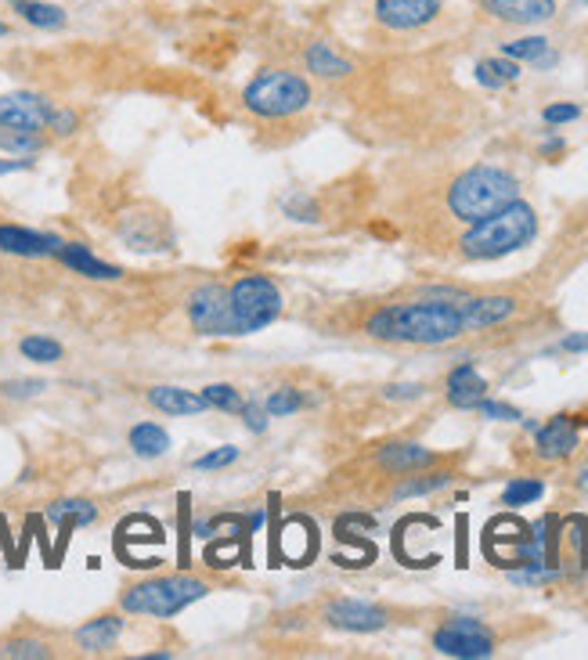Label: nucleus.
Returning a JSON list of instances; mask_svg holds the SVG:
<instances>
[{
  "label": "nucleus",
  "mask_w": 588,
  "mask_h": 660,
  "mask_svg": "<svg viewBox=\"0 0 588 660\" xmlns=\"http://www.w3.org/2000/svg\"><path fill=\"white\" fill-rule=\"evenodd\" d=\"M542 481H513L502 491V506L516 509V506H531V502L542 498Z\"/></svg>",
  "instance_id": "2f4dec72"
},
{
  "label": "nucleus",
  "mask_w": 588,
  "mask_h": 660,
  "mask_svg": "<svg viewBox=\"0 0 588 660\" xmlns=\"http://www.w3.org/2000/svg\"><path fill=\"white\" fill-rule=\"evenodd\" d=\"M210 595V581L192 578V574H160L145 578L138 585L120 592V610L134 617H177L185 606L199 603Z\"/></svg>",
  "instance_id": "20e7f679"
},
{
  "label": "nucleus",
  "mask_w": 588,
  "mask_h": 660,
  "mask_svg": "<svg viewBox=\"0 0 588 660\" xmlns=\"http://www.w3.org/2000/svg\"><path fill=\"white\" fill-rule=\"evenodd\" d=\"M315 98L307 76L290 69H264L257 73L242 90V106L260 120H290V116L304 112Z\"/></svg>",
  "instance_id": "39448f33"
},
{
  "label": "nucleus",
  "mask_w": 588,
  "mask_h": 660,
  "mask_svg": "<svg viewBox=\"0 0 588 660\" xmlns=\"http://www.w3.org/2000/svg\"><path fill=\"white\" fill-rule=\"evenodd\" d=\"M420 394H423V386H415V383H409V386H390V391H386V397H390V400L420 397Z\"/></svg>",
  "instance_id": "79ce46f5"
},
{
  "label": "nucleus",
  "mask_w": 588,
  "mask_h": 660,
  "mask_svg": "<svg viewBox=\"0 0 588 660\" xmlns=\"http://www.w3.org/2000/svg\"><path fill=\"white\" fill-rule=\"evenodd\" d=\"M477 411H480V416H488V419H499V422H516V419H520V411H516V408L499 405V400H488V397L480 400Z\"/></svg>",
  "instance_id": "4c0bfd02"
},
{
  "label": "nucleus",
  "mask_w": 588,
  "mask_h": 660,
  "mask_svg": "<svg viewBox=\"0 0 588 660\" xmlns=\"http://www.w3.org/2000/svg\"><path fill=\"white\" fill-rule=\"evenodd\" d=\"M11 11L19 15V22L44 33H58L69 25V11L62 4H51V0H11Z\"/></svg>",
  "instance_id": "aec40b11"
},
{
  "label": "nucleus",
  "mask_w": 588,
  "mask_h": 660,
  "mask_svg": "<svg viewBox=\"0 0 588 660\" xmlns=\"http://www.w3.org/2000/svg\"><path fill=\"white\" fill-rule=\"evenodd\" d=\"M444 11V0H375L372 19L390 33H415L434 25Z\"/></svg>",
  "instance_id": "1a4fd4ad"
},
{
  "label": "nucleus",
  "mask_w": 588,
  "mask_h": 660,
  "mask_svg": "<svg viewBox=\"0 0 588 660\" xmlns=\"http://www.w3.org/2000/svg\"><path fill=\"white\" fill-rule=\"evenodd\" d=\"M55 261H62L69 271H76V275H84L90 282H120L123 278L120 267L98 261V256L90 253V245H84V242H62Z\"/></svg>",
  "instance_id": "f3484780"
},
{
  "label": "nucleus",
  "mask_w": 588,
  "mask_h": 660,
  "mask_svg": "<svg viewBox=\"0 0 588 660\" xmlns=\"http://www.w3.org/2000/svg\"><path fill=\"white\" fill-rule=\"evenodd\" d=\"M120 636H123V617L120 614H98V617H90L76 628L73 642L80 653L98 657V653H109L112 646L120 642Z\"/></svg>",
  "instance_id": "2eb2a0df"
},
{
  "label": "nucleus",
  "mask_w": 588,
  "mask_h": 660,
  "mask_svg": "<svg viewBox=\"0 0 588 660\" xmlns=\"http://www.w3.org/2000/svg\"><path fill=\"white\" fill-rule=\"evenodd\" d=\"M228 300H231V336H253L282 315V289L268 275H257V271L235 282L228 289Z\"/></svg>",
  "instance_id": "423d86ee"
},
{
  "label": "nucleus",
  "mask_w": 588,
  "mask_h": 660,
  "mask_svg": "<svg viewBox=\"0 0 588 660\" xmlns=\"http://www.w3.org/2000/svg\"><path fill=\"white\" fill-rule=\"evenodd\" d=\"M437 455L423 444H386L383 451L375 455V465L394 476H409V473H420L426 465H434Z\"/></svg>",
  "instance_id": "6ab92c4d"
},
{
  "label": "nucleus",
  "mask_w": 588,
  "mask_h": 660,
  "mask_svg": "<svg viewBox=\"0 0 588 660\" xmlns=\"http://www.w3.org/2000/svg\"><path fill=\"white\" fill-rule=\"evenodd\" d=\"M33 155H15V160H0V174H22V170H33Z\"/></svg>",
  "instance_id": "a19ab883"
},
{
  "label": "nucleus",
  "mask_w": 588,
  "mask_h": 660,
  "mask_svg": "<svg viewBox=\"0 0 588 660\" xmlns=\"http://www.w3.org/2000/svg\"><path fill=\"white\" fill-rule=\"evenodd\" d=\"M538 235V213L527 202H509L505 210L477 220L462 235V256L466 261H499L505 253H516Z\"/></svg>",
  "instance_id": "f03ea898"
},
{
  "label": "nucleus",
  "mask_w": 588,
  "mask_h": 660,
  "mask_svg": "<svg viewBox=\"0 0 588 660\" xmlns=\"http://www.w3.org/2000/svg\"><path fill=\"white\" fill-rule=\"evenodd\" d=\"M581 116V106H574V101H556V106H545L542 120L548 127H564V123H574Z\"/></svg>",
  "instance_id": "c9c22d12"
},
{
  "label": "nucleus",
  "mask_w": 588,
  "mask_h": 660,
  "mask_svg": "<svg viewBox=\"0 0 588 660\" xmlns=\"http://www.w3.org/2000/svg\"><path fill=\"white\" fill-rule=\"evenodd\" d=\"M285 213H290L293 220H318V210H315V202H307L304 196H293V199H285Z\"/></svg>",
  "instance_id": "58836bf2"
},
{
  "label": "nucleus",
  "mask_w": 588,
  "mask_h": 660,
  "mask_svg": "<svg viewBox=\"0 0 588 660\" xmlns=\"http://www.w3.org/2000/svg\"><path fill=\"white\" fill-rule=\"evenodd\" d=\"M47 391L44 380H8L0 383V394H4L8 400H30V397H41Z\"/></svg>",
  "instance_id": "72a5a7b5"
},
{
  "label": "nucleus",
  "mask_w": 588,
  "mask_h": 660,
  "mask_svg": "<svg viewBox=\"0 0 588 660\" xmlns=\"http://www.w3.org/2000/svg\"><path fill=\"white\" fill-rule=\"evenodd\" d=\"M462 321L466 329H488L499 326V321L516 315V300L513 296H462Z\"/></svg>",
  "instance_id": "dca6fc26"
},
{
  "label": "nucleus",
  "mask_w": 588,
  "mask_h": 660,
  "mask_svg": "<svg viewBox=\"0 0 588 660\" xmlns=\"http://www.w3.org/2000/svg\"><path fill=\"white\" fill-rule=\"evenodd\" d=\"M58 235L51 231H33L22 224H0V253L4 256H19V261H47V256H58L62 250Z\"/></svg>",
  "instance_id": "ddd939ff"
},
{
  "label": "nucleus",
  "mask_w": 588,
  "mask_h": 660,
  "mask_svg": "<svg viewBox=\"0 0 588 660\" xmlns=\"http://www.w3.org/2000/svg\"><path fill=\"white\" fill-rule=\"evenodd\" d=\"M564 351H570V354H578V351H588V332H578V336H567L564 343Z\"/></svg>",
  "instance_id": "37998d69"
},
{
  "label": "nucleus",
  "mask_w": 588,
  "mask_h": 660,
  "mask_svg": "<svg viewBox=\"0 0 588 660\" xmlns=\"http://www.w3.org/2000/svg\"><path fill=\"white\" fill-rule=\"evenodd\" d=\"M477 8L483 15H491L494 22L531 30V25H545L556 19L559 0H477Z\"/></svg>",
  "instance_id": "f8f14e48"
},
{
  "label": "nucleus",
  "mask_w": 588,
  "mask_h": 660,
  "mask_svg": "<svg viewBox=\"0 0 588 660\" xmlns=\"http://www.w3.org/2000/svg\"><path fill=\"white\" fill-rule=\"evenodd\" d=\"M304 66L311 76H318V80H347L350 73H355V62H350L344 51H336L329 41H315L304 47Z\"/></svg>",
  "instance_id": "a211bd4d"
},
{
  "label": "nucleus",
  "mask_w": 588,
  "mask_h": 660,
  "mask_svg": "<svg viewBox=\"0 0 588 660\" xmlns=\"http://www.w3.org/2000/svg\"><path fill=\"white\" fill-rule=\"evenodd\" d=\"M127 444L134 448L138 459H163L170 451V433L160 422H138L134 430L127 433Z\"/></svg>",
  "instance_id": "393cba45"
},
{
  "label": "nucleus",
  "mask_w": 588,
  "mask_h": 660,
  "mask_svg": "<svg viewBox=\"0 0 588 660\" xmlns=\"http://www.w3.org/2000/svg\"><path fill=\"white\" fill-rule=\"evenodd\" d=\"M44 516L55 527H73L76 530V527H90L98 520V506L87 498H58V502H51Z\"/></svg>",
  "instance_id": "b1692460"
},
{
  "label": "nucleus",
  "mask_w": 588,
  "mask_h": 660,
  "mask_svg": "<svg viewBox=\"0 0 588 660\" xmlns=\"http://www.w3.org/2000/svg\"><path fill=\"white\" fill-rule=\"evenodd\" d=\"M19 354L25 361H36V365H58L65 358V346L58 340H51V336H25L19 343Z\"/></svg>",
  "instance_id": "cd10ccee"
},
{
  "label": "nucleus",
  "mask_w": 588,
  "mask_h": 660,
  "mask_svg": "<svg viewBox=\"0 0 588 660\" xmlns=\"http://www.w3.org/2000/svg\"><path fill=\"white\" fill-rule=\"evenodd\" d=\"M473 73H477V84H480V87L502 90V87H509V84L520 80V62L505 58V55H499V58H480Z\"/></svg>",
  "instance_id": "a878e982"
},
{
  "label": "nucleus",
  "mask_w": 588,
  "mask_h": 660,
  "mask_svg": "<svg viewBox=\"0 0 588 660\" xmlns=\"http://www.w3.org/2000/svg\"><path fill=\"white\" fill-rule=\"evenodd\" d=\"M516 199L520 180L509 170H499V166H473V170L455 177L448 188V210L451 217L466 220V224H477V220L505 210Z\"/></svg>",
  "instance_id": "7ed1b4c3"
},
{
  "label": "nucleus",
  "mask_w": 588,
  "mask_h": 660,
  "mask_svg": "<svg viewBox=\"0 0 588 660\" xmlns=\"http://www.w3.org/2000/svg\"><path fill=\"white\" fill-rule=\"evenodd\" d=\"M268 416L271 419H285V416H296L300 408H304V394L296 391V386H279L271 397H268Z\"/></svg>",
  "instance_id": "7c9ffc66"
},
{
  "label": "nucleus",
  "mask_w": 588,
  "mask_h": 660,
  "mask_svg": "<svg viewBox=\"0 0 588 660\" xmlns=\"http://www.w3.org/2000/svg\"><path fill=\"white\" fill-rule=\"evenodd\" d=\"M188 321L199 336H231V300L225 286H199L188 296Z\"/></svg>",
  "instance_id": "9d476101"
},
{
  "label": "nucleus",
  "mask_w": 588,
  "mask_h": 660,
  "mask_svg": "<svg viewBox=\"0 0 588 660\" xmlns=\"http://www.w3.org/2000/svg\"><path fill=\"white\" fill-rule=\"evenodd\" d=\"M502 55L520 62V66H524V62H531V66H538V69H553L556 66V51H553V44L545 41V36H516V41H505Z\"/></svg>",
  "instance_id": "5701e85b"
},
{
  "label": "nucleus",
  "mask_w": 588,
  "mask_h": 660,
  "mask_svg": "<svg viewBox=\"0 0 588 660\" xmlns=\"http://www.w3.org/2000/svg\"><path fill=\"white\" fill-rule=\"evenodd\" d=\"M4 36H11V25H8V22H0V41H4Z\"/></svg>",
  "instance_id": "c03bdc74"
},
{
  "label": "nucleus",
  "mask_w": 588,
  "mask_h": 660,
  "mask_svg": "<svg viewBox=\"0 0 588 660\" xmlns=\"http://www.w3.org/2000/svg\"><path fill=\"white\" fill-rule=\"evenodd\" d=\"M0 657L4 660H47V657H55V646L41 636H8V639H0Z\"/></svg>",
  "instance_id": "bb28decb"
},
{
  "label": "nucleus",
  "mask_w": 588,
  "mask_h": 660,
  "mask_svg": "<svg viewBox=\"0 0 588 660\" xmlns=\"http://www.w3.org/2000/svg\"><path fill=\"white\" fill-rule=\"evenodd\" d=\"M76 127H80V116H76V109H58V106H55V112H51L47 131L55 134V138H73Z\"/></svg>",
  "instance_id": "f704fd0d"
},
{
  "label": "nucleus",
  "mask_w": 588,
  "mask_h": 660,
  "mask_svg": "<svg viewBox=\"0 0 588 660\" xmlns=\"http://www.w3.org/2000/svg\"><path fill=\"white\" fill-rule=\"evenodd\" d=\"M325 625L336 631H355V636H369V631H379L390 625V614L383 606L361 603V600H333L325 603Z\"/></svg>",
  "instance_id": "9b49d317"
},
{
  "label": "nucleus",
  "mask_w": 588,
  "mask_h": 660,
  "mask_svg": "<svg viewBox=\"0 0 588 660\" xmlns=\"http://www.w3.org/2000/svg\"><path fill=\"white\" fill-rule=\"evenodd\" d=\"M483 397H488V380L473 365H459L448 375V400L455 408L473 411Z\"/></svg>",
  "instance_id": "412c9836"
},
{
  "label": "nucleus",
  "mask_w": 588,
  "mask_h": 660,
  "mask_svg": "<svg viewBox=\"0 0 588 660\" xmlns=\"http://www.w3.org/2000/svg\"><path fill=\"white\" fill-rule=\"evenodd\" d=\"M47 134L44 131H0V152L8 155H36L44 152Z\"/></svg>",
  "instance_id": "c85d7f7f"
},
{
  "label": "nucleus",
  "mask_w": 588,
  "mask_h": 660,
  "mask_svg": "<svg viewBox=\"0 0 588 660\" xmlns=\"http://www.w3.org/2000/svg\"><path fill=\"white\" fill-rule=\"evenodd\" d=\"M55 112V101L36 90H8L0 95V131H44Z\"/></svg>",
  "instance_id": "6e6552de"
},
{
  "label": "nucleus",
  "mask_w": 588,
  "mask_h": 660,
  "mask_svg": "<svg viewBox=\"0 0 588 660\" xmlns=\"http://www.w3.org/2000/svg\"><path fill=\"white\" fill-rule=\"evenodd\" d=\"M203 397H206V405L210 408H220V411H242V394L235 391V386H228V383H214V386H206L203 391Z\"/></svg>",
  "instance_id": "473e14b6"
},
{
  "label": "nucleus",
  "mask_w": 588,
  "mask_h": 660,
  "mask_svg": "<svg viewBox=\"0 0 588 660\" xmlns=\"http://www.w3.org/2000/svg\"><path fill=\"white\" fill-rule=\"evenodd\" d=\"M149 405L155 411H163V416H199V411L210 408L203 394L181 391V386H152Z\"/></svg>",
  "instance_id": "4be33fe9"
},
{
  "label": "nucleus",
  "mask_w": 588,
  "mask_h": 660,
  "mask_svg": "<svg viewBox=\"0 0 588 660\" xmlns=\"http://www.w3.org/2000/svg\"><path fill=\"white\" fill-rule=\"evenodd\" d=\"M434 650L444 657H462V660H477V657H491L494 653V636L488 625H480L477 617H451L448 625H440L434 631Z\"/></svg>",
  "instance_id": "0eeeda50"
},
{
  "label": "nucleus",
  "mask_w": 588,
  "mask_h": 660,
  "mask_svg": "<svg viewBox=\"0 0 588 660\" xmlns=\"http://www.w3.org/2000/svg\"><path fill=\"white\" fill-rule=\"evenodd\" d=\"M239 416L246 419V426H250L253 433H264V430H268V408L260 411V408L253 405V400H250V405H242V411H239Z\"/></svg>",
  "instance_id": "ea45409f"
},
{
  "label": "nucleus",
  "mask_w": 588,
  "mask_h": 660,
  "mask_svg": "<svg viewBox=\"0 0 588 660\" xmlns=\"http://www.w3.org/2000/svg\"><path fill=\"white\" fill-rule=\"evenodd\" d=\"M235 459H239V448H217V451H210V455L195 459L192 465L199 473H206V470H225V465H231Z\"/></svg>",
  "instance_id": "e433bc0d"
},
{
  "label": "nucleus",
  "mask_w": 588,
  "mask_h": 660,
  "mask_svg": "<svg viewBox=\"0 0 588 660\" xmlns=\"http://www.w3.org/2000/svg\"><path fill=\"white\" fill-rule=\"evenodd\" d=\"M8 4H11V0H8Z\"/></svg>",
  "instance_id": "a18cd8bd"
},
{
  "label": "nucleus",
  "mask_w": 588,
  "mask_h": 660,
  "mask_svg": "<svg viewBox=\"0 0 588 660\" xmlns=\"http://www.w3.org/2000/svg\"><path fill=\"white\" fill-rule=\"evenodd\" d=\"M444 484H451V473H448V470L423 473V476H409V481L394 487V498H415V495H429V491H440Z\"/></svg>",
  "instance_id": "c756f323"
},
{
  "label": "nucleus",
  "mask_w": 588,
  "mask_h": 660,
  "mask_svg": "<svg viewBox=\"0 0 588 660\" xmlns=\"http://www.w3.org/2000/svg\"><path fill=\"white\" fill-rule=\"evenodd\" d=\"M578 430H581V419L574 416H556L548 419L538 433H534V451H538V459L545 462H559L578 451Z\"/></svg>",
  "instance_id": "4468645a"
},
{
  "label": "nucleus",
  "mask_w": 588,
  "mask_h": 660,
  "mask_svg": "<svg viewBox=\"0 0 588 660\" xmlns=\"http://www.w3.org/2000/svg\"><path fill=\"white\" fill-rule=\"evenodd\" d=\"M462 300H420V304H390L379 307L364 321V332L383 343H415V346H440L459 340L466 332L462 321Z\"/></svg>",
  "instance_id": "f257e3e1"
}]
</instances>
